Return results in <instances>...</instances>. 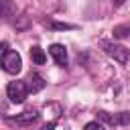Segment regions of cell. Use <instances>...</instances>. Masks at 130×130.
<instances>
[{"label":"cell","mask_w":130,"mask_h":130,"mask_svg":"<svg viewBox=\"0 0 130 130\" xmlns=\"http://www.w3.org/2000/svg\"><path fill=\"white\" fill-rule=\"evenodd\" d=\"M0 67H2V71L10 73V75L20 73V69H22V57L16 51L8 49V43H0Z\"/></svg>","instance_id":"cell-1"},{"label":"cell","mask_w":130,"mask_h":130,"mask_svg":"<svg viewBox=\"0 0 130 130\" xmlns=\"http://www.w3.org/2000/svg\"><path fill=\"white\" fill-rule=\"evenodd\" d=\"M100 47L104 49V53L106 55H110L114 61H118V63H122V65H126L128 63V59H130V49H126L124 45H118V43H114V41H100Z\"/></svg>","instance_id":"cell-2"},{"label":"cell","mask_w":130,"mask_h":130,"mask_svg":"<svg viewBox=\"0 0 130 130\" xmlns=\"http://www.w3.org/2000/svg\"><path fill=\"white\" fill-rule=\"evenodd\" d=\"M6 93H8V98H10L12 104H22L26 100V95H28V89H26V83L24 81L14 79V81H10L6 85Z\"/></svg>","instance_id":"cell-3"},{"label":"cell","mask_w":130,"mask_h":130,"mask_svg":"<svg viewBox=\"0 0 130 130\" xmlns=\"http://www.w3.org/2000/svg\"><path fill=\"white\" fill-rule=\"evenodd\" d=\"M98 118L110 126H128L130 124V112H118V114H110V112H98Z\"/></svg>","instance_id":"cell-4"},{"label":"cell","mask_w":130,"mask_h":130,"mask_svg":"<svg viewBox=\"0 0 130 130\" xmlns=\"http://www.w3.org/2000/svg\"><path fill=\"white\" fill-rule=\"evenodd\" d=\"M49 55L55 59V63L59 67H67V49L61 45V43H55L49 47Z\"/></svg>","instance_id":"cell-5"},{"label":"cell","mask_w":130,"mask_h":130,"mask_svg":"<svg viewBox=\"0 0 130 130\" xmlns=\"http://www.w3.org/2000/svg\"><path fill=\"white\" fill-rule=\"evenodd\" d=\"M26 89H28V93H37V91H41V89H45V85H47V81L39 75V73H30L28 77H26Z\"/></svg>","instance_id":"cell-6"},{"label":"cell","mask_w":130,"mask_h":130,"mask_svg":"<svg viewBox=\"0 0 130 130\" xmlns=\"http://www.w3.org/2000/svg\"><path fill=\"white\" fill-rule=\"evenodd\" d=\"M35 120H39V112H37V110H26V112H22V114H16V116H12V118H10V122H14V124H20V126L32 124Z\"/></svg>","instance_id":"cell-7"},{"label":"cell","mask_w":130,"mask_h":130,"mask_svg":"<svg viewBox=\"0 0 130 130\" xmlns=\"http://www.w3.org/2000/svg\"><path fill=\"white\" fill-rule=\"evenodd\" d=\"M16 14V4L12 0H0V16L2 18H10Z\"/></svg>","instance_id":"cell-8"},{"label":"cell","mask_w":130,"mask_h":130,"mask_svg":"<svg viewBox=\"0 0 130 130\" xmlns=\"http://www.w3.org/2000/svg\"><path fill=\"white\" fill-rule=\"evenodd\" d=\"M30 59H32V63L35 65H45V61H47V55H45V51L41 49V47H30Z\"/></svg>","instance_id":"cell-9"},{"label":"cell","mask_w":130,"mask_h":130,"mask_svg":"<svg viewBox=\"0 0 130 130\" xmlns=\"http://www.w3.org/2000/svg\"><path fill=\"white\" fill-rule=\"evenodd\" d=\"M112 32L116 39H130V24H118V26H114Z\"/></svg>","instance_id":"cell-10"},{"label":"cell","mask_w":130,"mask_h":130,"mask_svg":"<svg viewBox=\"0 0 130 130\" xmlns=\"http://www.w3.org/2000/svg\"><path fill=\"white\" fill-rule=\"evenodd\" d=\"M47 24L53 26V28H57V30H73L75 28V24H67V22H53V20H49Z\"/></svg>","instance_id":"cell-11"},{"label":"cell","mask_w":130,"mask_h":130,"mask_svg":"<svg viewBox=\"0 0 130 130\" xmlns=\"http://www.w3.org/2000/svg\"><path fill=\"white\" fill-rule=\"evenodd\" d=\"M83 130H106V128H104V124H102V122L93 120V122H87V124L83 126Z\"/></svg>","instance_id":"cell-12"},{"label":"cell","mask_w":130,"mask_h":130,"mask_svg":"<svg viewBox=\"0 0 130 130\" xmlns=\"http://www.w3.org/2000/svg\"><path fill=\"white\" fill-rule=\"evenodd\" d=\"M55 128H57V122L53 120V122H49V124H45V126H43L41 130H55Z\"/></svg>","instance_id":"cell-13"},{"label":"cell","mask_w":130,"mask_h":130,"mask_svg":"<svg viewBox=\"0 0 130 130\" xmlns=\"http://www.w3.org/2000/svg\"><path fill=\"white\" fill-rule=\"evenodd\" d=\"M126 0H112V4H114V8H120L122 4H124Z\"/></svg>","instance_id":"cell-14"}]
</instances>
